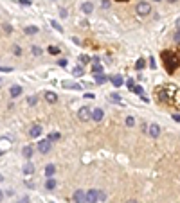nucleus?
<instances>
[{
    "label": "nucleus",
    "instance_id": "dca6fc26",
    "mask_svg": "<svg viewBox=\"0 0 180 203\" xmlns=\"http://www.w3.org/2000/svg\"><path fill=\"white\" fill-rule=\"evenodd\" d=\"M32 153H34V149H32L31 146H25L24 149H22V155H24L25 158H31V157H32Z\"/></svg>",
    "mask_w": 180,
    "mask_h": 203
},
{
    "label": "nucleus",
    "instance_id": "20e7f679",
    "mask_svg": "<svg viewBox=\"0 0 180 203\" xmlns=\"http://www.w3.org/2000/svg\"><path fill=\"white\" fill-rule=\"evenodd\" d=\"M78 117L79 120H83V122H86V120H90L92 117V110L88 106H83V108H79V112H78Z\"/></svg>",
    "mask_w": 180,
    "mask_h": 203
},
{
    "label": "nucleus",
    "instance_id": "393cba45",
    "mask_svg": "<svg viewBox=\"0 0 180 203\" xmlns=\"http://www.w3.org/2000/svg\"><path fill=\"white\" fill-rule=\"evenodd\" d=\"M51 25H52V27H54V29H56V31H59V32H61V31H63V27H61V25H59V24L56 22V20H51Z\"/></svg>",
    "mask_w": 180,
    "mask_h": 203
},
{
    "label": "nucleus",
    "instance_id": "5701e85b",
    "mask_svg": "<svg viewBox=\"0 0 180 203\" xmlns=\"http://www.w3.org/2000/svg\"><path fill=\"white\" fill-rule=\"evenodd\" d=\"M130 90H131L133 93H137V95H142V86H139V85H137V86H135V85H133V86H131V88H130Z\"/></svg>",
    "mask_w": 180,
    "mask_h": 203
},
{
    "label": "nucleus",
    "instance_id": "72a5a7b5",
    "mask_svg": "<svg viewBox=\"0 0 180 203\" xmlns=\"http://www.w3.org/2000/svg\"><path fill=\"white\" fill-rule=\"evenodd\" d=\"M49 52H51V54H58L59 49H58V47H49Z\"/></svg>",
    "mask_w": 180,
    "mask_h": 203
},
{
    "label": "nucleus",
    "instance_id": "c9c22d12",
    "mask_svg": "<svg viewBox=\"0 0 180 203\" xmlns=\"http://www.w3.org/2000/svg\"><path fill=\"white\" fill-rule=\"evenodd\" d=\"M58 65H59V67H67V59H59Z\"/></svg>",
    "mask_w": 180,
    "mask_h": 203
},
{
    "label": "nucleus",
    "instance_id": "9b49d317",
    "mask_svg": "<svg viewBox=\"0 0 180 203\" xmlns=\"http://www.w3.org/2000/svg\"><path fill=\"white\" fill-rule=\"evenodd\" d=\"M9 93H11V97H18L20 93H22V86H20V85H13Z\"/></svg>",
    "mask_w": 180,
    "mask_h": 203
},
{
    "label": "nucleus",
    "instance_id": "473e14b6",
    "mask_svg": "<svg viewBox=\"0 0 180 203\" xmlns=\"http://www.w3.org/2000/svg\"><path fill=\"white\" fill-rule=\"evenodd\" d=\"M4 31H5V32H7V34H9V32H13V27H11L9 24H4Z\"/></svg>",
    "mask_w": 180,
    "mask_h": 203
},
{
    "label": "nucleus",
    "instance_id": "f257e3e1",
    "mask_svg": "<svg viewBox=\"0 0 180 203\" xmlns=\"http://www.w3.org/2000/svg\"><path fill=\"white\" fill-rule=\"evenodd\" d=\"M158 101L160 103H168L169 106L180 108V88L175 85H166L158 90Z\"/></svg>",
    "mask_w": 180,
    "mask_h": 203
},
{
    "label": "nucleus",
    "instance_id": "a18cd8bd",
    "mask_svg": "<svg viewBox=\"0 0 180 203\" xmlns=\"http://www.w3.org/2000/svg\"><path fill=\"white\" fill-rule=\"evenodd\" d=\"M128 203H137V201H135V200H130V201H128Z\"/></svg>",
    "mask_w": 180,
    "mask_h": 203
},
{
    "label": "nucleus",
    "instance_id": "6ab92c4d",
    "mask_svg": "<svg viewBox=\"0 0 180 203\" xmlns=\"http://www.w3.org/2000/svg\"><path fill=\"white\" fill-rule=\"evenodd\" d=\"M92 74H94V76H96V74H103V67L99 65L97 61H96L94 65H92Z\"/></svg>",
    "mask_w": 180,
    "mask_h": 203
},
{
    "label": "nucleus",
    "instance_id": "79ce46f5",
    "mask_svg": "<svg viewBox=\"0 0 180 203\" xmlns=\"http://www.w3.org/2000/svg\"><path fill=\"white\" fill-rule=\"evenodd\" d=\"M103 7H104V9L110 7V2H108V0H104V2H103Z\"/></svg>",
    "mask_w": 180,
    "mask_h": 203
},
{
    "label": "nucleus",
    "instance_id": "aec40b11",
    "mask_svg": "<svg viewBox=\"0 0 180 203\" xmlns=\"http://www.w3.org/2000/svg\"><path fill=\"white\" fill-rule=\"evenodd\" d=\"M38 31H40V29H38L36 25H29V27H25V34H29V36H31V34H36Z\"/></svg>",
    "mask_w": 180,
    "mask_h": 203
},
{
    "label": "nucleus",
    "instance_id": "f8f14e48",
    "mask_svg": "<svg viewBox=\"0 0 180 203\" xmlns=\"http://www.w3.org/2000/svg\"><path fill=\"white\" fill-rule=\"evenodd\" d=\"M81 11H83V13H86V15H90V13L94 11V4H92V2H83Z\"/></svg>",
    "mask_w": 180,
    "mask_h": 203
},
{
    "label": "nucleus",
    "instance_id": "c85d7f7f",
    "mask_svg": "<svg viewBox=\"0 0 180 203\" xmlns=\"http://www.w3.org/2000/svg\"><path fill=\"white\" fill-rule=\"evenodd\" d=\"M32 54H34V56H40V54H42V49H40V47H32Z\"/></svg>",
    "mask_w": 180,
    "mask_h": 203
},
{
    "label": "nucleus",
    "instance_id": "0eeeda50",
    "mask_svg": "<svg viewBox=\"0 0 180 203\" xmlns=\"http://www.w3.org/2000/svg\"><path fill=\"white\" fill-rule=\"evenodd\" d=\"M103 117H104V113H103L101 108H94V112H92V117H90V119H94L96 122H101Z\"/></svg>",
    "mask_w": 180,
    "mask_h": 203
},
{
    "label": "nucleus",
    "instance_id": "7c9ffc66",
    "mask_svg": "<svg viewBox=\"0 0 180 203\" xmlns=\"http://www.w3.org/2000/svg\"><path fill=\"white\" fill-rule=\"evenodd\" d=\"M79 61H81V65H86V63L90 61V58L88 56H81V58H79Z\"/></svg>",
    "mask_w": 180,
    "mask_h": 203
},
{
    "label": "nucleus",
    "instance_id": "4be33fe9",
    "mask_svg": "<svg viewBox=\"0 0 180 203\" xmlns=\"http://www.w3.org/2000/svg\"><path fill=\"white\" fill-rule=\"evenodd\" d=\"M112 83H114L115 86H121L123 85V77L121 76H114V77H112Z\"/></svg>",
    "mask_w": 180,
    "mask_h": 203
},
{
    "label": "nucleus",
    "instance_id": "1a4fd4ad",
    "mask_svg": "<svg viewBox=\"0 0 180 203\" xmlns=\"http://www.w3.org/2000/svg\"><path fill=\"white\" fill-rule=\"evenodd\" d=\"M29 135H31L32 138L40 137V135H42V126H40V124H34V126H31V130H29Z\"/></svg>",
    "mask_w": 180,
    "mask_h": 203
},
{
    "label": "nucleus",
    "instance_id": "f3484780",
    "mask_svg": "<svg viewBox=\"0 0 180 203\" xmlns=\"http://www.w3.org/2000/svg\"><path fill=\"white\" fill-rule=\"evenodd\" d=\"M54 173H56V167L52 165V164H47V165H45V174H47L49 178H52V174H54Z\"/></svg>",
    "mask_w": 180,
    "mask_h": 203
},
{
    "label": "nucleus",
    "instance_id": "de8ad7c7",
    "mask_svg": "<svg viewBox=\"0 0 180 203\" xmlns=\"http://www.w3.org/2000/svg\"><path fill=\"white\" fill-rule=\"evenodd\" d=\"M155 2H158V0H155Z\"/></svg>",
    "mask_w": 180,
    "mask_h": 203
},
{
    "label": "nucleus",
    "instance_id": "7ed1b4c3",
    "mask_svg": "<svg viewBox=\"0 0 180 203\" xmlns=\"http://www.w3.org/2000/svg\"><path fill=\"white\" fill-rule=\"evenodd\" d=\"M150 13H151L150 2H139L137 4V15L139 16H146V15H150Z\"/></svg>",
    "mask_w": 180,
    "mask_h": 203
},
{
    "label": "nucleus",
    "instance_id": "9d476101",
    "mask_svg": "<svg viewBox=\"0 0 180 203\" xmlns=\"http://www.w3.org/2000/svg\"><path fill=\"white\" fill-rule=\"evenodd\" d=\"M74 201H76V203H86V198H85V192L81 191V189H78V191L74 192Z\"/></svg>",
    "mask_w": 180,
    "mask_h": 203
},
{
    "label": "nucleus",
    "instance_id": "4468645a",
    "mask_svg": "<svg viewBox=\"0 0 180 203\" xmlns=\"http://www.w3.org/2000/svg\"><path fill=\"white\" fill-rule=\"evenodd\" d=\"M32 173H34V165H32L31 162H27V164L24 165V174H27V176H31Z\"/></svg>",
    "mask_w": 180,
    "mask_h": 203
},
{
    "label": "nucleus",
    "instance_id": "cd10ccee",
    "mask_svg": "<svg viewBox=\"0 0 180 203\" xmlns=\"http://www.w3.org/2000/svg\"><path fill=\"white\" fill-rule=\"evenodd\" d=\"M72 74H74V76H83V67H76Z\"/></svg>",
    "mask_w": 180,
    "mask_h": 203
},
{
    "label": "nucleus",
    "instance_id": "ddd939ff",
    "mask_svg": "<svg viewBox=\"0 0 180 203\" xmlns=\"http://www.w3.org/2000/svg\"><path fill=\"white\" fill-rule=\"evenodd\" d=\"M63 88H70V90H79L81 86H79L78 83H72V81H63Z\"/></svg>",
    "mask_w": 180,
    "mask_h": 203
},
{
    "label": "nucleus",
    "instance_id": "ea45409f",
    "mask_svg": "<svg viewBox=\"0 0 180 203\" xmlns=\"http://www.w3.org/2000/svg\"><path fill=\"white\" fill-rule=\"evenodd\" d=\"M173 120H177V122H180V115H178V113H175V115H173Z\"/></svg>",
    "mask_w": 180,
    "mask_h": 203
},
{
    "label": "nucleus",
    "instance_id": "49530a36",
    "mask_svg": "<svg viewBox=\"0 0 180 203\" xmlns=\"http://www.w3.org/2000/svg\"><path fill=\"white\" fill-rule=\"evenodd\" d=\"M119 2H126V0H119Z\"/></svg>",
    "mask_w": 180,
    "mask_h": 203
},
{
    "label": "nucleus",
    "instance_id": "bb28decb",
    "mask_svg": "<svg viewBox=\"0 0 180 203\" xmlns=\"http://www.w3.org/2000/svg\"><path fill=\"white\" fill-rule=\"evenodd\" d=\"M27 103H29V104H31V106H34V104H36V103H38V95H31V97H29V99H27Z\"/></svg>",
    "mask_w": 180,
    "mask_h": 203
},
{
    "label": "nucleus",
    "instance_id": "a19ab883",
    "mask_svg": "<svg viewBox=\"0 0 180 203\" xmlns=\"http://www.w3.org/2000/svg\"><path fill=\"white\" fill-rule=\"evenodd\" d=\"M59 15H61V16L65 18V16H67V9H59Z\"/></svg>",
    "mask_w": 180,
    "mask_h": 203
},
{
    "label": "nucleus",
    "instance_id": "423d86ee",
    "mask_svg": "<svg viewBox=\"0 0 180 203\" xmlns=\"http://www.w3.org/2000/svg\"><path fill=\"white\" fill-rule=\"evenodd\" d=\"M51 144H52V142H51L49 138H47V140H40V142H38V151L43 153V155L49 153V151H51Z\"/></svg>",
    "mask_w": 180,
    "mask_h": 203
},
{
    "label": "nucleus",
    "instance_id": "b1692460",
    "mask_svg": "<svg viewBox=\"0 0 180 203\" xmlns=\"http://www.w3.org/2000/svg\"><path fill=\"white\" fill-rule=\"evenodd\" d=\"M106 79H108V77H106V76H103V74H96V81H97L99 85H103Z\"/></svg>",
    "mask_w": 180,
    "mask_h": 203
},
{
    "label": "nucleus",
    "instance_id": "c03bdc74",
    "mask_svg": "<svg viewBox=\"0 0 180 203\" xmlns=\"http://www.w3.org/2000/svg\"><path fill=\"white\" fill-rule=\"evenodd\" d=\"M166 2H178V0H166Z\"/></svg>",
    "mask_w": 180,
    "mask_h": 203
},
{
    "label": "nucleus",
    "instance_id": "f03ea898",
    "mask_svg": "<svg viewBox=\"0 0 180 203\" xmlns=\"http://www.w3.org/2000/svg\"><path fill=\"white\" fill-rule=\"evenodd\" d=\"M162 59H164V67L168 69L169 74L177 70V67L180 65V50H164L162 52Z\"/></svg>",
    "mask_w": 180,
    "mask_h": 203
},
{
    "label": "nucleus",
    "instance_id": "f704fd0d",
    "mask_svg": "<svg viewBox=\"0 0 180 203\" xmlns=\"http://www.w3.org/2000/svg\"><path fill=\"white\" fill-rule=\"evenodd\" d=\"M11 67H0V72H11Z\"/></svg>",
    "mask_w": 180,
    "mask_h": 203
},
{
    "label": "nucleus",
    "instance_id": "58836bf2",
    "mask_svg": "<svg viewBox=\"0 0 180 203\" xmlns=\"http://www.w3.org/2000/svg\"><path fill=\"white\" fill-rule=\"evenodd\" d=\"M13 50H15V54H22V49H20L18 45H16V47H15V49H13Z\"/></svg>",
    "mask_w": 180,
    "mask_h": 203
},
{
    "label": "nucleus",
    "instance_id": "39448f33",
    "mask_svg": "<svg viewBox=\"0 0 180 203\" xmlns=\"http://www.w3.org/2000/svg\"><path fill=\"white\" fill-rule=\"evenodd\" d=\"M85 198H86V203H97L99 201V192L96 189H90V191L85 194Z\"/></svg>",
    "mask_w": 180,
    "mask_h": 203
},
{
    "label": "nucleus",
    "instance_id": "6e6552de",
    "mask_svg": "<svg viewBox=\"0 0 180 203\" xmlns=\"http://www.w3.org/2000/svg\"><path fill=\"white\" fill-rule=\"evenodd\" d=\"M148 133L151 135L153 138H157V137H160V126L158 124H151L150 128H148Z\"/></svg>",
    "mask_w": 180,
    "mask_h": 203
},
{
    "label": "nucleus",
    "instance_id": "412c9836",
    "mask_svg": "<svg viewBox=\"0 0 180 203\" xmlns=\"http://www.w3.org/2000/svg\"><path fill=\"white\" fill-rule=\"evenodd\" d=\"M45 189H49V191L56 189V180H54V178H49V180H47V184H45Z\"/></svg>",
    "mask_w": 180,
    "mask_h": 203
},
{
    "label": "nucleus",
    "instance_id": "c756f323",
    "mask_svg": "<svg viewBox=\"0 0 180 203\" xmlns=\"http://www.w3.org/2000/svg\"><path fill=\"white\" fill-rule=\"evenodd\" d=\"M135 124V119L133 117H126V126H133Z\"/></svg>",
    "mask_w": 180,
    "mask_h": 203
},
{
    "label": "nucleus",
    "instance_id": "a211bd4d",
    "mask_svg": "<svg viewBox=\"0 0 180 203\" xmlns=\"http://www.w3.org/2000/svg\"><path fill=\"white\" fill-rule=\"evenodd\" d=\"M108 99L114 101V103H117V104H123V99H121V95H119V93H110Z\"/></svg>",
    "mask_w": 180,
    "mask_h": 203
},
{
    "label": "nucleus",
    "instance_id": "2f4dec72",
    "mask_svg": "<svg viewBox=\"0 0 180 203\" xmlns=\"http://www.w3.org/2000/svg\"><path fill=\"white\" fill-rule=\"evenodd\" d=\"M59 138V133H52V135H49V140L51 142H54V140H58Z\"/></svg>",
    "mask_w": 180,
    "mask_h": 203
},
{
    "label": "nucleus",
    "instance_id": "37998d69",
    "mask_svg": "<svg viewBox=\"0 0 180 203\" xmlns=\"http://www.w3.org/2000/svg\"><path fill=\"white\" fill-rule=\"evenodd\" d=\"M2 200H4V192H2V191H0V201H2Z\"/></svg>",
    "mask_w": 180,
    "mask_h": 203
},
{
    "label": "nucleus",
    "instance_id": "a878e982",
    "mask_svg": "<svg viewBox=\"0 0 180 203\" xmlns=\"http://www.w3.org/2000/svg\"><path fill=\"white\" fill-rule=\"evenodd\" d=\"M144 67H146V63H144V59H139V61L135 63V69H137V70H142Z\"/></svg>",
    "mask_w": 180,
    "mask_h": 203
},
{
    "label": "nucleus",
    "instance_id": "4c0bfd02",
    "mask_svg": "<svg viewBox=\"0 0 180 203\" xmlns=\"http://www.w3.org/2000/svg\"><path fill=\"white\" fill-rule=\"evenodd\" d=\"M18 203H29V198H27V196H24V198H22V200H20Z\"/></svg>",
    "mask_w": 180,
    "mask_h": 203
},
{
    "label": "nucleus",
    "instance_id": "e433bc0d",
    "mask_svg": "<svg viewBox=\"0 0 180 203\" xmlns=\"http://www.w3.org/2000/svg\"><path fill=\"white\" fill-rule=\"evenodd\" d=\"M175 42L180 43V31H177V34H175Z\"/></svg>",
    "mask_w": 180,
    "mask_h": 203
},
{
    "label": "nucleus",
    "instance_id": "2eb2a0df",
    "mask_svg": "<svg viewBox=\"0 0 180 203\" xmlns=\"http://www.w3.org/2000/svg\"><path fill=\"white\" fill-rule=\"evenodd\" d=\"M45 99H47V103H56L58 95H56L54 92H45Z\"/></svg>",
    "mask_w": 180,
    "mask_h": 203
}]
</instances>
